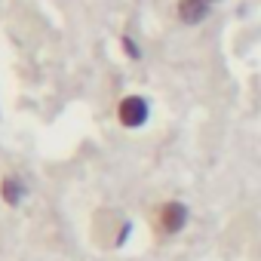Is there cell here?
<instances>
[{"instance_id":"6da1fadb","label":"cell","mask_w":261,"mask_h":261,"mask_svg":"<svg viewBox=\"0 0 261 261\" xmlns=\"http://www.w3.org/2000/svg\"><path fill=\"white\" fill-rule=\"evenodd\" d=\"M148 114H151V108H148V101H145L142 95H126V98L120 101V108H117V117H120V123H123L126 129L145 126V123H148Z\"/></svg>"},{"instance_id":"7a4b0ae2","label":"cell","mask_w":261,"mask_h":261,"mask_svg":"<svg viewBox=\"0 0 261 261\" xmlns=\"http://www.w3.org/2000/svg\"><path fill=\"white\" fill-rule=\"evenodd\" d=\"M157 224H160L163 233H178V230H185V224H188V206H185V203H175V200L163 203L160 212H157Z\"/></svg>"},{"instance_id":"3957f363","label":"cell","mask_w":261,"mask_h":261,"mask_svg":"<svg viewBox=\"0 0 261 261\" xmlns=\"http://www.w3.org/2000/svg\"><path fill=\"white\" fill-rule=\"evenodd\" d=\"M209 13V0H178V19L185 25H197L203 22Z\"/></svg>"},{"instance_id":"277c9868","label":"cell","mask_w":261,"mask_h":261,"mask_svg":"<svg viewBox=\"0 0 261 261\" xmlns=\"http://www.w3.org/2000/svg\"><path fill=\"white\" fill-rule=\"evenodd\" d=\"M25 194H28V188L16 175H10V178L0 181V197H4V203H10V206H19L25 200Z\"/></svg>"},{"instance_id":"5b68a950","label":"cell","mask_w":261,"mask_h":261,"mask_svg":"<svg viewBox=\"0 0 261 261\" xmlns=\"http://www.w3.org/2000/svg\"><path fill=\"white\" fill-rule=\"evenodd\" d=\"M123 49H126V56H133V59L142 56V53H139V43H136V40H129V37H123Z\"/></svg>"},{"instance_id":"8992f818","label":"cell","mask_w":261,"mask_h":261,"mask_svg":"<svg viewBox=\"0 0 261 261\" xmlns=\"http://www.w3.org/2000/svg\"><path fill=\"white\" fill-rule=\"evenodd\" d=\"M209 4H212V0H209Z\"/></svg>"}]
</instances>
